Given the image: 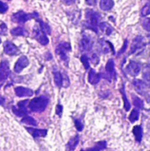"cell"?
<instances>
[{
    "label": "cell",
    "mask_w": 150,
    "mask_h": 151,
    "mask_svg": "<svg viewBox=\"0 0 150 151\" xmlns=\"http://www.w3.org/2000/svg\"><path fill=\"white\" fill-rule=\"evenodd\" d=\"M50 103V99L46 96H39V97H35L34 99H32L28 104V107H29V110L32 111V112H43L48 104Z\"/></svg>",
    "instance_id": "1"
},
{
    "label": "cell",
    "mask_w": 150,
    "mask_h": 151,
    "mask_svg": "<svg viewBox=\"0 0 150 151\" xmlns=\"http://www.w3.org/2000/svg\"><path fill=\"white\" fill-rule=\"evenodd\" d=\"M86 19H87V27L91 29L92 31L97 33L98 32V25L101 19V15L93 10L86 11Z\"/></svg>",
    "instance_id": "2"
},
{
    "label": "cell",
    "mask_w": 150,
    "mask_h": 151,
    "mask_svg": "<svg viewBox=\"0 0 150 151\" xmlns=\"http://www.w3.org/2000/svg\"><path fill=\"white\" fill-rule=\"evenodd\" d=\"M147 43L145 41V38L141 35L136 36L131 44V48H130V53L131 54H135L138 55L141 52H142V50L145 49Z\"/></svg>",
    "instance_id": "3"
},
{
    "label": "cell",
    "mask_w": 150,
    "mask_h": 151,
    "mask_svg": "<svg viewBox=\"0 0 150 151\" xmlns=\"http://www.w3.org/2000/svg\"><path fill=\"white\" fill-rule=\"evenodd\" d=\"M36 18H38V13L37 12L26 13L24 12H18L11 15L12 21L16 22V23H19V24H24L27 20H30L32 19H36Z\"/></svg>",
    "instance_id": "4"
},
{
    "label": "cell",
    "mask_w": 150,
    "mask_h": 151,
    "mask_svg": "<svg viewBox=\"0 0 150 151\" xmlns=\"http://www.w3.org/2000/svg\"><path fill=\"white\" fill-rule=\"evenodd\" d=\"M71 50H72V47L69 42H61L57 45V47L56 49V53L67 65L69 62V58L67 56V52H69Z\"/></svg>",
    "instance_id": "5"
},
{
    "label": "cell",
    "mask_w": 150,
    "mask_h": 151,
    "mask_svg": "<svg viewBox=\"0 0 150 151\" xmlns=\"http://www.w3.org/2000/svg\"><path fill=\"white\" fill-rule=\"evenodd\" d=\"M105 74H104V78L107 79L109 81H111L112 79H116L117 77V73L115 70V63L113 61V59H109L106 66H105Z\"/></svg>",
    "instance_id": "6"
},
{
    "label": "cell",
    "mask_w": 150,
    "mask_h": 151,
    "mask_svg": "<svg viewBox=\"0 0 150 151\" xmlns=\"http://www.w3.org/2000/svg\"><path fill=\"white\" fill-rule=\"evenodd\" d=\"M141 69V66L139 63L135 61H130L129 64L126 67V73L132 77H136L140 73Z\"/></svg>",
    "instance_id": "7"
},
{
    "label": "cell",
    "mask_w": 150,
    "mask_h": 151,
    "mask_svg": "<svg viewBox=\"0 0 150 151\" xmlns=\"http://www.w3.org/2000/svg\"><path fill=\"white\" fill-rule=\"evenodd\" d=\"M28 100H25L22 102L18 103V108L16 107H12V111L13 113L18 116V117H24L26 115H27V104H28Z\"/></svg>",
    "instance_id": "8"
},
{
    "label": "cell",
    "mask_w": 150,
    "mask_h": 151,
    "mask_svg": "<svg viewBox=\"0 0 150 151\" xmlns=\"http://www.w3.org/2000/svg\"><path fill=\"white\" fill-rule=\"evenodd\" d=\"M33 33L34 35V38L42 44V45H47L49 43V38L47 37L46 34H44L38 27H34L33 29Z\"/></svg>",
    "instance_id": "9"
},
{
    "label": "cell",
    "mask_w": 150,
    "mask_h": 151,
    "mask_svg": "<svg viewBox=\"0 0 150 151\" xmlns=\"http://www.w3.org/2000/svg\"><path fill=\"white\" fill-rule=\"evenodd\" d=\"M29 65V61L26 56H21L16 62L14 65V72L16 73H19L24 68H26Z\"/></svg>",
    "instance_id": "10"
},
{
    "label": "cell",
    "mask_w": 150,
    "mask_h": 151,
    "mask_svg": "<svg viewBox=\"0 0 150 151\" xmlns=\"http://www.w3.org/2000/svg\"><path fill=\"white\" fill-rule=\"evenodd\" d=\"M4 51L5 54H7L9 56H15L19 52L18 47L15 44H13L11 42H9V41L4 42Z\"/></svg>",
    "instance_id": "11"
},
{
    "label": "cell",
    "mask_w": 150,
    "mask_h": 151,
    "mask_svg": "<svg viewBox=\"0 0 150 151\" xmlns=\"http://www.w3.org/2000/svg\"><path fill=\"white\" fill-rule=\"evenodd\" d=\"M92 40L89 36L84 35L80 42V51H89L92 48Z\"/></svg>",
    "instance_id": "12"
},
{
    "label": "cell",
    "mask_w": 150,
    "mask_h": 151,
    "mask_svg": "<svg viewBox=\"0 0 150 151\" xmlns=\"http://www.w3.org/2000/svg\"><path fill=\"white\" fill-rule=\"evenodd\" d=\"M133 85L136 90V92L141 96H145L146 95V91H147V84L141 81V80H134L133 81Z\"/></svg>",
    "instance_id": "13"
},
{
    "label": "cell",
    "mask_w": 150,
    "mask_h": 151,
    "mask_svg": "<svg viewBox=\"0 0 150 151\" xmlns=\"http://www.w3.org/2000/svg\"><path fill=\"white\" fill-rule=\"evenodd\" d=\"M10 73V68H9V63L5 60L2 61L0 64V82L5 81Z\"/></svg>",
    "instance_id": "14"
},
{
    "label": "cell",
    "mask_w": 150,
    "mask_h": 151,
    "mask_svg": "<svg viewBox=\"0 0 150 151\" xmlns=\"http://www.w3.org/2000/svg\"><path fill=\"white\" fill-rule=\"evenodd\" d=\"M15 94L18 97H24V96H32L34 92L30 88H27L24 87H17L15 88Z\"/></svg>",
    "instance_id": "15"
},
{
    "label": "cell",
    "mask_w": 150,
    "mask_h": 151,
    "mask_svg": "<svg viewBox=\"0 0 150 151\" xmlns=\"http://www.w3.org/2000/svg\"><path fill=\"white\" fill-rule=\"evenodd\" d=\"M26 130L34 137V138H39V137H44L47 134L46 129H35L31 127H26Z\"/></svg>",
    "instance_id": "16"
},
{
    "label": "cell",
    "mask_w": 150,
    "mask_h": 151,
    "mask_svg": "<svg viewBox=\"0 0 150 151\" xmlns=\"http://www.w3.org/2000/svg\"><path fill=\"white\" fill-rule=\"evenodd\" d=\"M102 78V74L97 73L94 69H91L88 73V82L92 85H96L99 83Z\"/></svg>",
    "instance_id": "17"
},
{
    "label": "cell",
    "mask_w": 150,
    "mask_h": 151,
    "mask_svg": "<svg viewBox=\"0 0 150 151\" xmlns=\"http://www.w3.org/2000/svg\"><path fill=\"white\" fill-rule=\"evenodd\" d=\"M101 49H102V51L103 53H109V52L111 51L113 54H115V50H114L113 45L109 41L101 40Z\"/></svg>",
    "instance_id": "18"
},
{
    "label": "cell",
    "mask_w": 150,
    "mask_h": 151,
    "mask_svg": "<svg viewBox=\"0 0 150 151\" xmlns=\"http://www.w3.org/2000/svg\"><path fill=\"white\" fill-rule=\"evenodd\" d=\"M53 75H54V81H55L56 86L58 88L63 87V81H64L65 74L61 73L58 71H55V72H53Z\"/></svg>",
    "instance_id": "19"
},
{
    "label": "cell",
    "mask_w": 150,
    "mask_h": 151,
    "mask_svg": "<svg viewBox=\"0 0 150 151\" xmlns=\"http://www.w3.org/2000/svg\"><path fill=\"white\" fill-rule=\"evenodd\" d=\"M79 142H80V136H79V134H77L69 141V142L66 145V149L69 150H74L76 149L77 145L79 144Z\"/></svg>",
    "instance_id": "20"
},
{
    "label": "cell",
    "mask_w": 150,
    "mask_h": 151,
    "mask_svg": "<svg viewBox=\"0 0 150 151\" xmlns=\"http://www.w3.org/2000/svg\"><path fill=\"white\" fill-rule=\"evenodd\" d=\"M114 6L113 0H101L100 1V8L103 11H110Z\"/></svg>",
    "instance_id": "21"
},
{
    "label": "cell",
    "mask_w": 150,
    "mask_h": 151,
    "mask_svg": "<svg viewBox=\"0 0 150 151\" xmlns=\"http://www.w3.org/2000/svg\"><path fill=\"white\" fill-rule=\"evenodd\" d=\"M133 135L135 137V140L138 142H141L142 140V135H143L142 127L141 126H135L133 129Z\"/></svg>",
    "instance_id": "22"
},
{
    "label": "cell",
    "mask_w": 150,
    "mask_h": 151,
    "mask_svg": "<svg viewBox=\"0 0 150 151\" xmlns=\"http://www.w3.org/2000/svg\"><path fill=\"white\" fill-rule=\"evenodd\" d=\"M98 27L102 30V32H103L105 35H110L112 32H113V28L111 25H109L107 22H102L98 25Z\"/></svg>",
    "instance_id": "23"
},
{
    "label": "cell",
    "mask_w": 150,
    "mask_h": 151,
    "mask_svg": "<svg viewBox=\"0 0 150 151\" xmlns=\"http://www.w3.org/2000/svg\"><path fill=\"white\" fill-rule=\"evenodd\" d=\"M11 34L15 36H27V32L22 27H17L15 28H12L11 30Z\"/></svg>",
    "instance_id": "24"
},
{
    "label": "cell",
    "mask_w": 150,
    "mask_h": 151,
    "mask_svg": "<svg viewBox=\"0 0 150 151\" xmlns=\"http://www.w3.org/2000/svg\"><path fill=\"white\" fill-rule=\"evenodd\" d=\"M142 77L144 82L150 87V65H147L142 72Z\"/></svg>",
    "instance_id": "25"
},
{
    "label": "cell",
    "mask_w": 150,
    "mask_h": 151,
    "mask_svg": "<svg viewBox=\"0 0 150 151\" xmlns=\"http://www.w3.org/2000/svg\"><path fill=\"white\" fill-rule=\"evenodd\" d=\"M120 92H121L122 96H123L125 110H126V111H129L130 109H131V104H130V102L128 101V99H127V97H126V91H125V86H124V85H123L122 88L120 89Z\"/></svg>",
    "instance_id": "26"
},
{
    "label": "cell",
    "mask_w": 150,
    "mask_h": 151,
    "mask_svg": "<svg viewBox=\"0 0 150 151\" xmlns=\"http://www.w3.org/2000/svg\"><path fill=\"white\" fill-rule=\"evenodd\" d=\"M37 21H38L39 24H40V29H41L44 34H46V35H51V28H50V27L47 23L43 22V21L41 20V19H37Z\"/></svg>",
    "instance_id": "27"
},
{
    "label": "cell",
    "mask_w": 150,
    "mask_h": 151,
    "mask_svg": "<svg viewBox=\"0 0 150 151\" xmlns=\"http://www.w3.org/2000/svg\"><path fill=\"white\" fill-rule=\"evenodd\" d=\"M21 122L24 123V124L29 125V126H37V121L34 118H32L30 116H27V115L22 117Z\"/></svg>",
    "instance_id": "28"
},
{
    "label": "cell",
    "mask_w": 150,
    "mask_h": 151,
    "mask_svg": "<svg viewBox=\"0 0 150 151\" xmlns=\"http://www.w3.org/2000/svg\"><path fill=\"white\" fill-rule=\"evenodd\" d=\"M139 117H140V112H139L136 109H134V110H133L132 112L130 113L128 119H129V121H130L131 123H134V122H136V121L139 119Z\"/></svg>",
    "instance_id": "29"
},
{
    "label": "cell",
    "mask_w": 150,
    "mask_h": 151,
    "mask_svg": "<svg viewBox=\"0 0 150 151\" xmlns=\"http://www.w3.org/2000/svg\"><path fill=\"white\" fill-rule=\"evenodd\" d=\"M133 104L135 107H137L139 109H142L144 107L143 101L136 96H133Z\"/></svg>",
    "instance_id": "30"
},
{
    "label": "cell",
    "mask_w": 150,
    "mask_h": 151,
    "mask_svg": "<svg viewBox=\"0 0 150 151\" xmlns=\"http://www.w3.org/2000/svg\"><path fill=\"white\" fill-rule=\"evenodd\" d=\"M150 14V0L146 3V4L142 7L141 11V15L142 17H147Z\"/></svg>",
    "instance_id": "31"
},
{
    "label": "cell",
    "mask_w": 150,
    "mask_h": 151,
    "mask_svg": "<svg viewBox=\"0 0 150 151\" xmlns=\"http://www.w3.org/2000/svg\"><path fill=\"white\" fill-rule=\"evenodd\" d=\"M106 148H107V142L105 141H103V142L96 143L95 148L89 149L88 150H105Z\"/></svg>",
    "instance_id": "32"
},
{
    "label": "cell",
    "mask_w": 150,
    "mask_h": 151,
    "mask_svg": "<svg viewBox=\"0 0 150 151\" xmlns=\"http://www.w3.org/2000/svg\"><path fill=\"white\" fill-rule=\"evenodd\" d=\"M80 61L82 62V64H83V65H84V67H85L86 70L89 69V67H90L89 58H88V57L87 55H82V56L80 57Z\"/></svg>",
    "instance_id": "33"
},
{
    "label": "cell",
    "mask_w": 150,
    "mask_h": 151,
    "mask_svg": "<svg viewBox=\"0 0 150 151\" xmlns=\"http://www.w3.org/2000/svg\"><path fill=\"white\" fill-rule=\"evenodd\" d=\"M142 27L146 31L150 32V18H146L142 21Z\"/></svg>",
    "instance_id": "34"
},
{
    "label": "cell",
    "mask_w": 150,
    "mask_h": 151,
    "mask_svg": "<svg viewBox=\"0 0 150 151\" xmlns=\"http://www.w3.org/2000/svg\"><path fill=\"white\" fill-rule=\"evenodd\" d=\"M75 127H76V128H77V130H78L79 132H80V131L83 130L84 125H83V123H82L81 119H78L75 120Z\"/></svg>",
    "instance_id": "35"
},
{
    "label": "cell",
    "mask_w": 150,
    "mask_h": 151,
    "mask_svg": "<svg viewBox=\"0 0 150 151\" xmlns=\"http://www.w3.org/2000/svg\"><path fill=\"white\" fill-rule=\"evenodd\" d=\"M7 11H8V5L5 3L0 1V13H5Z\"/></svg>",
    "instance_id": "36"
},
{
    "label": "cell",
    "mask_w": 150,
    "mask_h": 151,
    "mask_svg": "<svg viewBox=\"0 0 150 151\" xmlns=\"http://www.w3.org/2000/svg\"><path fill=\"white\" fill-rule=\"evenodd\" d=\"M99 57L96 55V54H93L92 56H91V61H92V63L95 65H98V63H99Z\"/></svg>",
    "instance_id": "37"
},
{
    "label": "cell",
    "mask_w": 150,
    "mask_h": 151,
    "mask_svg": "<svg viewBox=\"0 0 150 151\" xmlns=\"http://www.w3.org/2000/svg\"><path fill=\"white\" fill-rule=\"evenodd\" d=\"M62 111H63V106L61 104H57V108H56V113L59 117H61L62 116Z\"/></svg>",
    "instance_id": "38"
},
{
    "label": "cell",
    "mask_w": 150,
    "mask_h": 151,
    "mask_svg": "<svg viewBox=\"0 0 150 151\" xmlns=\"http://www.w3.org/2000/svg\"><path fill=\"white\" fill-rule=\"evenodd\" d=\"M86 1V4H88V5H91V6H94L97 3V0H85Z\"/></svg>",
    "instance_id": "39"
},
{
    "label": "cell",
    "mask_w": 150,
    "mask_h": 151,
    "mask_svg": "<svg viewBox=\"0 0 150 151\" xmlns=\"http://www.w3.org/2000/svg\"><path fill=\"white\" fill-rule=\"evenodd\" d=\"M0 31H1V33H5L6 32V26L3 22H1V24H0Z\"/></svg>",
    "instance_id": "40"
},
{
    "label": "cell",
    "mask_w": 150,
    "mask_h": 151,
    "mask_svg": "<svg viewBox=\"0 0 150 151\" xmlns=\"http://www.w3.org/2000/svg\"><path fill=\"white\" fill-rule=\"evenodd\" d=\"M126 47H127V41L126 40V42H125V43H124V46H123L122 50L119 51V54H121V53H123L124 51H126Z\"/></svg>",
    "instance_id": "41"
},
{
    "label": "cell",
    "mask_w": 150,
    "mask_h": 151,
    "mask_svg": "<svg viewBox=\"0 0 150 151\" xmlns=\"http://www.w3.org/2000/svg\"><path fill=\"white\" fill-rule=\"evenodd\" d=\"M64 1H65V3L66 4H72L75 3L76 0H64Z\"/></svg>",
    "instance_id": "42"
},
{
    "label": "cell",
    "mask_w": 150,
    "mask_h": 151,
    "mask_svg": "<svg viewBox=\"0 0 150 151\" xmlns=\"http://www.w3.org/2000/svg\"><path fill=\"white\" fill-rule=\"evenodd\" d=\"M4 104V98L2 97V96H0V105H2Z\"/></svg>",
    "instance_id": "43"
},
{
    "label": "cell",
    "mask_w": 150,
    "mask_h": 151,
    "mask_svg": "<svg viewBox=\"0 0 150 151\" xmlns=\"http://www.w3.org/2000/svg\"><path fill=\"white\" fill-rule=\"evenodd\" d=\"M1 87H2V85H0V88H1Z\"/></svg>",
    "instance_id": "44"
},
{
    "label": "cell",
    "mask_w": 150,
    "mask_h": 151,
    "mask_svg": "<svg viewBox=\"0 0 150 151\" xmlns=\"http://www.w3.org/2000/svg\"><path fill=\"white\" fill-rule=\"evenodd\" d=\"M0 43H1V39H0Z\"/></svg>",
    "instance_id": "45"
}]
</instances>
